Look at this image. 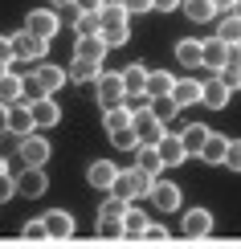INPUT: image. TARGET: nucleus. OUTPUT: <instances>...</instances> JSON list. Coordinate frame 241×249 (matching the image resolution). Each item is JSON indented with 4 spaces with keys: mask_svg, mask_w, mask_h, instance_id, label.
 <instances>
[{
    "mask_svg": "<svg viewBox=\"0 0 241 249\" xmlns=\"http://www.w3.org/2000/svg\"><path fill=\"white\" fill-rule=\"evenodd\" d=\"M0 61H4V66H13V61H17V53H13V37H8V33H0Z\"/></svg>",
    "mask_w": 241,
    "mask_h": 249,
    "instance_id": "ea45409f",
    "label": "nucleus"
},
{
    "mask_svg": "<svg viewBox=\"0 0 241 249\" xmlns=\"http://www.w3.org/2000/svg\"><path fill=\"white\" fill-rule=\"evenodd\" d=\"M66 82H70V74H66L61 66H45V61H41V66L33 70V90H37V98H54Z\"/></svg>",
    "mask_w": 241,
    "mask_h": 249,
    "instance_id": "7ed1b4c3",
    "label": "nucleus"
},
{
    "mask_svg": "<svg viewBox=\"0 0 241 249\" xmlns=\"http://www.w3.org/2000/svg\"><path fill=\"white\" fill-rule=\"evenodd\" d=\"M74 4H78V0H49V8H70V13H78Z\"/></svg>",
    "mask_w": 241,
    "mask_h": 249,
    "instance_id": "09e8293b",
    "label": "nucleus"
},
{
    "mask_svg": "<svg viewBox=\"0 0 241 249\" xmlns=\"http://www.w3.org/2000/svg\"><path fill=\"white\" fill-rule=\"evenodd\" d=\"M143 237H155V241H164V237H167V229H164V225H151V229L143 233Z\"/></svg>",
    "mask_w": 241,
    "mask_h": 249,
    "instance_id": "de8ad7c7",
    "label": "nucleus"
},
{
    "mask_svg": "<svg viewBox=\"0 0 241 249\" xmlns=\"http://www.w3.org/2000/svg\"><path fill=\"white\" fill-rule=\"evenodd\" d=\"M172 90H176V78L167 74V70H151V78H148V94H151V102L172 98Z\"/></svg>",
    "mask_w": 241,
    "mask_h": 249,
    "instance_id": "a878e982",
    "label": "nucleus"
},
{
    "mask_svg": "<svg viewBox=\"0 0 241 249\" xmlns=\"http://www.w3.org/2000/svg\"><path fill=\"white\" fill-rule=\"evenodd\" d=\"M180 229H184V237H208L213 233V213L208 209H188L180 216Z\"/></svg>",
    "mask_w": 241,
    "mask_h": 249,
    "instance_id": "f8f14e48",
    "label": "nucleus"
},
{
    "mask_svg": "<svg viewBox=\"0 0 241 249\" xmlns=\"http://www.w3.org/2000/svg\"><path fill=\"white\" fill-rule=\"evenodd\" d=\"M4 74H8V66H4V61H0V78H4Z\"/></svg>",
    "mask_w": 241,
    "mask_h": 249,
    "instance_id": "603ef678",
    "label": "nucleus"
},
{
    "mask_svg": "<svg viewBox=\"0 0 241 249\" xmlns=\"http://www.w3.org/2000/svg\"><path fill=\"white\" fill-rule=\"evenodd\" d=\"M102 127H107V135H123V131H135V119L123 107H111L107 115H102Z\"/></svg>",
    "mask_w": 241,
    "mask_h": 249,
    "instance_id": "bb28decb",
    "label": "nucleus"
},
{
    "mask_svg": "<svg viewBox=\"0 0 241 249\" xmlns=\"http://www.w3.org/2000/svg\"><path fill=\"white\" fill-rule=\"evenodd\" d=\"M41 221H45V233H49V237H74V229H78V221H74L66 209H49Z\"/></svg>",
    "mask_w": 241,
    "mask_h": 249,
    "instance_id": "dca6fc26",
    "label": "nucleus"
},
{
    "mask_svg": "<svg viewBox=\"0 0 241 249\" xmlns=\"http://www.w3.org/2000/svg\"><path fill=\"white\" fill-rule=\"evenodd\" d=\"M135 168H143L148 176H155V180H160V172H164V155H160V147L143 143V147L135 151Z\"/></svg>",
    "mask_w": 241,
    "mask_h": 249,
    "instance_id": "5701e85b",
    "label": "nucleus"
},
{
    "mask_svg": "<svg viewBox=\"0 0 241 249\" xmlns=\"http://www.w3.org/2000/svg\"><path fill=\"white\" fill-rule=\"evenodd\" d=\"M119 74H123V86H127V94H148V78H151V70L143 66V61H131V66H123Z\"/></svg>",
    "mask_w": 241,
    "mask_h": 249,
    "instance_id": "f3484780",
    "label": "nucleus"
},
{
    "mask_svg": "<svg viewBox=\"0 0 241 249\" xmlns=\"http://www.w3.org/2000/svg\"><path fill=\"white\" fill-rule=\"evenodd\" d=\"M148 200L160 204V213H176V209H180V188H176L172 180H155V188H151Z\"/></svg>",
    "mask_w": 241,
    "mask_h": 249,
    "instance_id": "2eb2a0df",
    "label": "nucleus"
},
{
    "mask_svg": "<svg viewBox=\"0 0 241 249\" xmlns=\"http://www.w3.org/2000/svg\"><path fill=\"white\" fill-rule=\"evenodd\" d=\"M107 4H111V0H78L74 8H78V13H102Z\"/></svg>",
    "mask_w": 241,
    "mask_h": 249,
    "instance_id": "79ce46f5",
    "label": "nucleus"
},
{
    "mask_svg": "<svg viewBox=\"0 0 241 249\" xmlns=\"http://www.w3.org/2000/svg\"><path fill=\"white\" fill-rule=\"evenodd\" d=\"M0 131H8V107L0 102Z\"/></svg>",
    "mask_w": 241,
    "mask_h": 249,
    "instance_id": "8fccbe9b",
    "label": "nucleus"
},
{
    "mask_svg": "<svg viewBox=\"0 0 241 249\" xmlns=\"http://www.w3.org/2000/svg\"><path fill=\"white\" fill-rule=\"evenodd\" d=\"M8 131H13L17 139H25V135L37 131V123H33V102H17V107H8Z\"/></svg>",
    "mask_w": 241,
    "mask_h": 249,
    "instance_id": "1a4fd4ad",
    "label": "nucleus"
},
{
    "mask_svg": "<svg viewBox=\"0 0 241 249\" xmlns=\"http://www.w3.org/2000/svg\"><path fill=\"white\" fill-rule=\"evenodd\" d=\"M172 102L176 107H196V102H204V82L196 78H176V90H172Z\"/></svg>",
    "mask_w": 241,
    "mask_h": 249,
    "instance_id": "9d476101",
    "label": "nucleus"
},
{
    "mask_svg": "<svg viewBox=\"0 0 241 249\" xmlns=\"http://www.w3.org/2000/svg\"><path fill=\"white\" fill-rule=\"evenodd\" d=\"M25 78L20 74H4L0 78V102H4V107H17V102H25Z\"/></svg>",
    "mask_w": 241,
    "mask_h": 249,
    "instance_id": "412c9836",
    "label": "nucleus"
},
{
    "mask_svg": "<svg viewBox=\"0 0 241 249\" xmlns=\"http://www.w3.org/2000/svg\"><path fill=\"white\" fill-rule=\"evenodd\" d=\"M237 4H241V0H213V8H217L221 17H233V13H237Z\"/></svg>",
    "mask_w": 241,
    "mask_h": 249,
    "instance_id": "c03bdc74",
    "label": "nucleus"
},
{
    "mask_svg": "<svg viewBox=\"0 0 241 249\" xmlns=\"http://www.w3.org/2000/svg\"><path fill=\"white\" fill-rule=\"evenodd\" d=\"M123 229H127V237H143V233L151 229V221H148V213H143V209H127Z\"/></svg>",
    "mask_w": 241,
    "mask_h": 249,
    "instance_id": "2f4dec72",
    "label": "nucleus"
},
{
    "mask_svg": "<svg viewBox=\"0 0 241 249\" xmlns=\"http://www.w3.org/2000/svg\"><path fill=\"white\" fill-rule=\"evenodd\" d=\"M155 188V176H148L143 168H131V172H119V184H114V196L119 200H143V196H151Z\"/></svg>",
    "mask_w": 241,
    "mask_h": 249,
    "instance_id": "f257e3e1",
    "label": "nucleus"
},
{
    "mask_svg": "<svg viewBox=\"0 0 241 249\" xmlns=\"http://www.w3.org/2000/svg\"><path fill=\"white\" fill-rule=\"evenodd\" d=\"M25 29L33 37H41V41H54L61 33V17L54 13V8H33V13L25 17Z\"/></svg>",
    "mask_w": 241,
    "mask_h": 249,
    "instance_id": "20e7f679",
    "label": "nucleus"
},
{
    "mask_svg": "<svg viewBox=\"0 0 241 249\" xmlns=\"http://www.w3.org/2000/svg\"><path fill=\"white\" fill-rule=\"evenodd\" d=\"M102 41H107V49L127 45V41H131V25H111V29H102Z\"/></svg>",
    "mask_w": 241,
    "mask_h": 249,
    "instance_id": "f704fd0d",
    "label": "nucleus"
},
{
    "mask_svg": "<svg viewBox=\"0 0 241 249\" xmlns=\"http://www.w3.org/2000/svg\"><path fill=\"white\" fill-rule=\"evenodd\" d=\"M98 17H102V29H111V25H131V13L123 8V0H111Z\"/></svg>",
    "mask_w": 241,
    "mask_h": 249,
    "instance_id": "72a5a7b5",
    "label": "nucleus"
},
{
    "mask_svg": "<svg viewBox=\"0 0 241 249\" xmlns=\"http://www.w3.org/2000/svg\"><path fill=\"white\" fill-rule=\"evenodd\" d=\"M20 233H25V237H49V233H45V221H29Z\"/></svg>",
    "mask_w": 241,
    "mask_h": 249,
    "instance_id": "a18cd8bd",
    "label": "nucleus"
},
{
    "mask_svg": "<svg viewBox=\"0 0 241 249\" xmlns=\"http://www.w3.org/2000/svg\"><path fill=\"white\" fill-rule=\"evenodd\" d=\"M86 184L90 188H102V192H114V184H119V168H114L111 160H94L86 168Z\"/></svg>",
    "mask_w": 241,
    "mask_h": 249,
    "instance_id": "6e6552de",
    "label": "nucleus"
},
{
    "mask_svg": "<svg viewBox=\"0 0 241 249\" xmlns=\"http://www.w3.org/2000/svg\"><path fill=\"white\" fill-rule=\"evenodd\" d=\"M225 172H241V139L229 143V155H225Z\"/></svg>",
    "mask_w": 241,
    "mask_h": 249,
    "instance_id": "58836bf2",
    "label": "nucleus"
},
{
    "mask_svg": "<svg viewBox=\"0 0 241 249\" xmlns=\"http://www.w3.org/2000/svg\"><path fill=\"white\" fill-rule=\"evenodd\" d=\"M13 53H17V61H45V53H49V41H41V37H33L29 29H20V33H13Z\"/></svg>",
    "mask_w": 241,
    "mask_h": 249,
    "instance_id": "39448f33",
    "label": "nucleus"
},
{
    "mask_svg": "<svg viewBox=\"0 0 241 249\" xmlns=\"http://www.w3.org/2000/svg\"><path fill=\"white\" fill-rule=\"evenodd\" d=\"M229 143H233V139H229V135H221V131H213V135H208V143L201 147V160H204V163H213V168H225V155H229Z\"/></svg>",
    "mask_w": 241,
    "mask_h": 249,
    "instance_id": "4468645a",
    "label": "nucleus"
},
{
    "mask_svg": "<svg viewBox=\"0 0 241 249\" xmlns=\"http://www.w3.org/2000/svg\"><path fill=\"white\" fill-rule=\"evenodd\" d=\"M151 110H155V115H160L164 123H167V119H176V115H180V107H176V102H172V98H160V102H151Z\"/></svg>",
    "mask_w": 241,
    "mask_h": 249,
    "instance_id": "4c0bfd02",
    "label": "nucleus"
},
{
    "mask_svg": "<svg viewBox=\"0 0 241 249\" xmlns=\"http://www.w3.org/2000/svg\"><path fill=\"white\" fill-rule=\"evenodd\" d=\"M33 123H37V131L57 127V123H61V107L54 98H33Z\"/></svg>",
    "mask_w": 241,
    "mask_h": 249,
    "instance_id": "a211bd4d",
    "label": "nucleus"
},
{
    "mask_svg": "<svg viewBox=\"0 0 241 249\" xmlns=\"http://www.w3.org/2000/svg\"><path fill=\"white\" fill-rule=\"evenodd\" d=\"M135 135H139V143H151V147H160V143L167 139V123L155 115V110H148V115L135 119Z\"/></svg>",
    "mask_w": 241,
    "mask_h": 249,
    "instance_id": "0eeeda50",
    "label": "nucleus"
},
{
    "mask_svg": "<svg viewBox=\"0 0 241 249\" xmlns=\"http://www.w3.org/2000/svg\"><path fill=\"white\" fill-rule=\"evenodd\" d=\"M123 8H127V13H151V0H123Z\"/></svg>",
    "mask_w": 241,
    "mask_h": 249,
    "instance_id": "37998d69",
    "label": "nucleus"
},
{
    "mask_svg": "<svg viewBox=\"0 0 241 249\" xmlns=\"http://www.w3.org/2000/svg\"><path fill=\"white\" fill-rule=\"evenodd\" d=\"M180 13H188L196 25H204V20H213V17H217V8H213V0H184Z\"/></svg>",
    "mask_w": 241,
    "mask_h": 249,
    "instance_id": "473e14b6",
    "label": "nucleus"
},
{
    "mask_svg": "<svg viewBox=\"0 0 241 249\" xmlns=\"http://www.w3.org/2000/svg\"><path fill=\"white\" fill-rule=\"evenodd\" d=\"M66 74H70V82H78V86H90V82L98 86V78L107 74V70H102V61H82V57H74Z\"/></svg>",
    "mask_w": 241,
    "mask_h": 249,
    "instance_id": "ddd939ff",
    "label": "nucleus"
},
{
    "mask_svg": "<svg viewBox=\"0 0 241 249\" xmlns=\"http://www.w3.org/2000/svg\"><path fill=\"white\" fill-rule=\"evenodd\" d=\"M160 155H164V168H180V163L188 160V147L180 135H167V139L160 143Z\"/></svg>",
    "mask_w": 241,
    "mask_h": 249,
    "instance_id": "b1692460",
    "label": "nucleus"
},
{
    "mask_svg": "<svg viewBox=\"0 0 241 249\" xmlns=\"http://www.w3.org/2000/svg\"><path fill=\"white\" fill-rule=\"evenodd\" d=\"M229 53H233V49H229L225 41L208 37V41H204V70H213V78H217V74L229 66Z\"/></svg>",
    "mask_w": 241,
    "mask_h": 249,
    "instance_id": "aec40b11",
    "label": "nucleus"
},
{
    "mask_svg": "<svg viewBox=\"0 0 241 249\" xmlns=\"http://www.w3.org/2000/svg\"><path fill=\"white\" fill-rule=\"evenodd\" d=\"M0 176H13V172H8V160H4V155H0Z\"/></svg>",
    "mask_w": 241,
    "mask_h": 249,
    "instance_id": "3c124183",
    "label": "nucleus"
},
{
    "mask_svg": "<svg viewBox=\"0 0 241 249\" xmlns=\"http://www.w3.org/2000/svg\"><path fill=\"white\" fill-rule=\"evenodd\" d=\"M127 209H131V204L127 200H119V196H107V200H102L98 204V221H123V216H127Z\"/></svg>",
    "mask_w": 241,
    "mask_h": 249,
    "instance_id": "7c9ffc66",
    "label": "nucleus"
},
{
    "mask_svg": "<svg viewBox=\"0 0 241 249\" xmlns=\"http://www.w3.org/2000/svg\"><path fill=\"white\" fill-rule=\"evenodd\" d=\"M94 90H98V102H102L107 110H111V107H123V98H127V86H123V74H119V70H107Z\"/></svg>",
    "mask_w": 241,
    "mask_h": 249,
    "instance_id": "423d86ee",
    "label": "nucleus"
},
{
    "mask_svg": "<svg viewBox=\"0 0 241 249\" xmlns=\"http://www.w3.org/2000/svg\"><path fill=\"white\" fill-rule=\"evenodd\" d=\"M74 33H78V41L102 37V17L98 13H74Z\"/></svg>",
    "mask_w": 241,
    "mask_h": 249,
    "instance_id": "cd10ccee",
    "label": "nucleus"
},
{
    "mask_svg": "<svg viewBox=\"0 0 241 249\" xmlns=\"http://www.w3.org/2000/svg\"><path fill=\"white\" fill-rule=\"evenodd\" d=\"M123 110H127L131 119L148 115V110H151V94H127V98H123Z\"/></svg>",
    "mask_w": 241,
    "mask_h": 249,
    "instance_id": "c9c22d12",
    "label": "nucleus"
},
{
    "mask_svg": "<svg viewBox=\"0 0 241 249\" xmlns=\"http://www.w3.org/2000/svg\"><path fill=\"white\" fill-rule=\"evenodd\" d=\"M17 155H20V163L25 168H45L49 163V155H54V147H49V139H41V135H25V139L17 143Z\"/></svg>",
    "mask_w": 241,
    "mask_h": 249,
    "instance_id": "f03ea898",
    "label": "nucleus"
},
{
    "mask_svg": "<svg viewBox=\"0 0 241 249\" xmlns=\"http://www.w3.org/2000/svg\"><path fill=\"white\" fill-rule=\"evenodd\" d=\"M176 61H180L184 70H196V66H204V41H192V37L176 41Z\"/></svg>",
    "mask_w": 241,
    "mask_h": 249,
    "instance_id": "6ab92c4d",
    "label": "nucleus"
},
{
    "mask_svg": "<svg viewBox=\"0 0 241 249\" xmlns=\"http://www.w3.org/2000/svg\"><path fill=\"white\" fill-rule=\"evenodd\" d=\"M233 17H241V4H237V13H233Z\"/></svg>",
    "mask_w": 241,
    "mask_h": 249,
    "instance_id": "864d4df0",
    "label": "nucleus"
},
{
    "mask_svg": "<svg viewBox=\"0 0 241 249\" xmlns=\"http://www.w3.org/2000/svg\"><path fill=\"white\" fill-rule=\"evenodd\" d=\"M160 13H176V8H184V0H151Z\"/></svg>",
    "mask_w": 241,
    "mask_h": 249,
    "instance_id": "49530a36",
    "label": "nucleus"
},
{
    "mask_svg": "<svg viewBox=\"0 0 241 249\" xmlns=\"http://www.w3.org/2000/svg\"><path fill=\"white\" fill-rule=\"evenodd\" d=\"M13 196H17V180H13V176H0V204L13 200Z\"/></svg>",
    "mask_w": 241,
    "mask_h": 249,
    "instance_id": "a19ab883",
    "label": "nucleus"
},
{
    "mask_svg": "<svg viewBox=\"0 0 241 249\" xmlns=\"http://www.w3.org/2000/svg\"><path fill=\"white\" fill-rule=\"evenodd\" d=\"M98 237L102 241H119V237H127V229H123V221H98Z\"/></svg>",
    "mask_w": 241,
    "mask_h": 249,
    "instance_id": "e433bc0d",
    "label": "nucleus"
},
{
    "mask_svg": "<svg viewBox=\"0 0 241 249\" xmlns=\"http://www.w3.org/2000/svg\"><path fill=\"white\" fill-rule=\"evenodd\" d=\"M217 41H225L229 49L241 45V17H221L217 20Z\"/></svg>",
    "mask_w": 241,
    "mask_h": 249,
    "instance_id": "c756f323",
    "label": "nucleus"
},
{
    "mask_svg": "<svg viewBox=\"0 0 241 249\" xmlns=\"http://www.w3.org/2000/svg\"><path fill=\"white\" fill-rule=\"evenodd\" d=\"M111 49H107V41L102 37H86V41H78L74 45V57H82V61H102Z\"/></svg>",
    "mask_w": 241,
    "mask_h": 249,
    "instance_id": "c85d7f7f",
    "label": "nucleus"
},
{
    "mask_svg": "<svg viewBox=\"0 0 241 249\" xmlns=\"http://www.w3.org/2000/svg\"><path fill=\"white\" fill-rule=\"evenodd\" d=\"M229 98H233V90H229L221 78L204 82V107H208V110H225V107H229Z\"/></svg>",
    "mask_w": 241,
    "mask_h": 249,
    "instance_id": "393cba45",
    "label": "nucleus"
},
{
    "mask_svg": "<svg viewBox=\"0 0 241 249\" xmlns=\"http://www.w3.org/2000/svg\"><path fill=\"white\" fill-rule=\"evenodd\" d=\"M208 135H213V127H208V123H188V127L180 131V139H184L188 155H201V147L208 143Z\"/></svg>",
    "mask_w": 241,
    "mask_h": 249,
    "instance_id": "4be33fe9",
    "label": "nucleus"
},
{
    "mask_svg": "<svg viewBox=\"0 0 241 249\" xmlns=\"http://www.w3.org/2000/svg\"><path fill=\"white\" fill-rule=\"evenodd\" d=\"M45 188H49V176L41 172V168H25V172L17 176V192H20V196H29V200L45 196Z\"/></svg>",
    "mask_w": 241,
    "mask_h": 249,
    "instance_id": "9b49d317",
    "label": "nucleus"
},
{
    "mask_svg": "<svg viewBox=\"0 0 241 249\" xmlns=\"http://www.w3.org/2000/svg\"><path fill=\"white\" fill-rule=\"evenodd\" d=\"M237 49H241V45H237Z\"/></svg>",
    "mask_w": 241,
    "mask_h": 249,
    "instance_id": "5fc2aeb1",
    "label": "nucleus"
}]
</instances>
